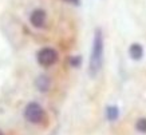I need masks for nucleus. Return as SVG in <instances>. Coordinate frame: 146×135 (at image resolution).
<instances>
[{
    "mask_svg": "<svg viewBox=\"0 0 146 135\" xmlns=\"http://www.w3.org/2000/svg\"><path fill=\"white\" fill-rule=\"evenodd\" d=\"M103 52H105V43H103V34L101 28H95L93 40V48L90 55L89 63V74L91 78H95L101 71L103 64Z\"/></svg>",
    "mask_w": 146,
    "mask_h": 135,
    "instance_id": "f257e3e1",
    "label": "nucleus"
},
{
    "mask_svg": "<svg viewBox=\"0 0 146 135\" xmlns=\"http://www.w3.org/2000/svg\"><path fill=\"white\" fill-rule=\"evenodd\" d=\"M24 118L30 123H35V124L36 123H40L44 119V110H43V107L39 103L31 102L24 109Z\"/></svg>",
    "mask_w": 146,
    "mask_h": 135,
    "instance_id": "f03ea898",
    "label": "nucleus"
},
{
    "mask_svg": "<svg viewBox=\"0 0 146 135\" xmlns=\"http://www.w3.org/2000/svg\"><path fill=\"white\" fill-rule=\"evenodd\" d=\"M36 60L43 67H50L58 60V52L51 47H44L38 52Z\"/></svg>",
    "mask_w": 146,
    "mask_h": 135,
    "instance_id": "7ed1b4c3",
    "label": "nucleus"
},
{
    "mask_svg": "<svg viewBox=\"0 0 146 135\" xmlns=\"http://www.w3.org/2000/svg\"><path fill=\"white\" fill-rule=\"evenodd\" d=\"M46 18H47V15H46L44 9L36 8V9H34L31 12V15H30V23H31L35 28H42V27H44V24H46Z\"/></svg>",
    "mask_w": 146,
    "mask_h": 135,
    "instance_id": "20e7f679",
    "label": "nucleus"
},
{
    "mask_svg": "<svg viewBox=\"0 0 146 135\" xmlns=\"http://www.w3.org/2000/svg\"><path fill=\"white\" fill-rule=\"evenodd\" d=\"M36 88L39 90L40 92H47L50 90V86H51V80L47 75H39L35 80Z\"/></svg>",
    "mask_w": 146,
    "mask_h": 135,
    "instance_id": "39448f33",
    "label": "nucleus"
},
{
    "mask_svg": "<svg viewBox=\"0 0 146 135\" xmlns=\"http://www.w3.org/2000/svg\"><path fill=\"white\" fill-rule=\"evenodd\" d=\"M129 55L133 60H141L143 56V48L139 43H133L129 48Z\"/></svg>",
    "mask_w": 146,
    "mask_h": 135,
    "instance_id": "423d86ee",
    "label": "nucleus"
},
{
    "mask_svg": "<svg viewBox=\"0 0 146 135\" xmlns=\"http://www.w3.org/2000/svg\"><path fill=\"white\" fill-rule=\"evenodd\" d=\"M105 114H106V119H107V120L114 122V120H117V119H118V116H119V109H118V106H115V105L107 106Z\"/></svg>",
    "mask_w": 146,
    "mask_h": 135,
    "instance_id": "0eeeda50",
    "label": "nucleus"
},
{
    "mask_svg": "<svg viewBox=\"0 0 146 135\" xmlns=\"http://www.w3.org/2000/svg\"><path fill=\"white\" fill-rule=\"evenodd\" d=\"M135 130L138 132L146 134V118H139L137 122H135Z\"/></svg>",
    "mask_w": 146,
    "mask_h": 135,
    "instance_id": "6e6552de",
    "label": "nucleus"
},
{
    "mask_svg": "<svg viewBox=\"0 0 146 135\" xmlns=\"http://www.w3.org/2000/svg\"><path fill=\"white\" fill-rule=\"evenodd\" d=\"M68 63H70L71 67H80L82 64V58L80 56H71L68 59Z\"/></svg>",
    "mask_w": 146,
    "mask_h": 135,
    "instance_id": "1a4fd4ad",
    "label": "nucleus"
},
{
    "mask_svg": "<svg viewBox=\"0 0 146 135\" xmlns=\"http://www.w3.org/2000/svg\"><path fill=\"white\" fill-rule=\"evenodd\" d=\"M63 1L70 3V4H72V5H80V0H63Z\"/></svg>",
    "mask_w": 146,
    "mask_h": 135,
    "instance_id": "9d476101",
    "label": "nucleus"
},
{
    "mask_svg": "<svg viewBox=\"0 0 146 135\" xmlns=\"http://www.w3.org/2000/svg\"><path fill=\"white\" fill-rule=\"evenodd\" d=\"M0 135H3V132H1V131H0Z\"/></svg>",
    "mask_w": 146,
    "mask_h": 135,
    "instance_id": "9b49d317",
    "label": "nucleus"
}]
</instances>
